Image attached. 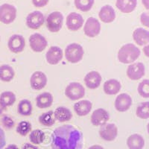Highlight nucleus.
<instances>
[{
	"label": "nucleus",
	"instance_id": "obj_43",
	"mask_svg": "<svg viewBox=\"0 0 149 149\" xmlns=\"http://www.w3.org/2000/svg\"><path fill=\"white\" fill-rule=\"evenodd\" d=\"M142 2L148 10H149V0H142Z\"/></svg>",
	"mask_w": 149,
	"mask_h": 149
},
{
	"label": "nucleus",
	"instance_id": "obj_17",
	"mask_svg": "<svg viewBox=\"0 0 149 149\" xmlns=\"http://www.w3.org/2000/svg\"><path fill=\"white\" fill-rule=\"evenodd\" d=\"M84 81L87 88L90 90H95L100 86L102 78L99 72L96 71H92L85 75Z\"/></svg>",
	"mask_w": 149,
	"mask_h": 149
},
{
	"label": "nucleus",
	"instance_id": "obj_2",
	"mask_svg": "<svg viewBox=\"0 0 149 149\" xmlns=\"http://www.w3.org/2000/svg\"><path fill=\"white\" fill-rule=\"evenodd\" d=\"M140 50L133 43H127L121 47L118 52V59L119 62L125 64L134 63L139 58Z\"/></svg>",
	"mask_w": 149,
	"mask_h": 149
},
{
	"label": "nucleus",
	"instance_id": "obj_32",
	"mask_svg": "<svg viewBox=\"0 0 149 149\" xmlns=\"http://www.w3.org/2000/svg\"><path fill=\"white\" fill-rule=\"evenodd\" d=\"M136 114L142 119H149V102H142L136 108Z\"/></svg>",
	"mask_w": 149,
	"mask_h": 149
},
{
	"label": "nucleus",
	"instance_id": "obj_28",
	"mask_svg": "<svg viewBox=\"0 0 149 149\" xmlns=\"http://www.w3.org/2000/svg\"><path fill=\"white\" fill-rule=\"evenodd\" d=\"M32 104L31 102L28 99H23V100L20 101L17 107V111L18 113L23 116H29L31 115L32 113Z\"/></svg>",
	"mask_w": 149,
	"mask_h": 149
},
{
	"label": "nucleus",
	"instance_id": "obj_21",
	"mask_svg": "<svg viewBox=\"0 0 149 149\" xmlns=\"http://www.w3.org/2000/svg\"><path fill=\"white\" fill-rule=\"evenodd\" d=\"M53 103V96L50 93H42L36 98V105L40 109L50 107Z\"/></svg>",
	"mask_w": 149,
	"mask_h": 149
},
{
	"label": "nucleus",
	"instance_id": "obj_42",
	"mask_svg": "<svg viewBox=\"0 0 149 149\" xmlns=\"http://www.w3.org/2000/svg\"><path fill=\"white\" fill-rule=\"evenodd\" d=\"M6 108H7V107H5V105L2 104V102H1V100H0V115H2V114L3 113V112L6 110Z\"/></svg>",
	"mask_w": 149,
	"mask_h": 149
},
{
	"label": "nucleus",
	"instance_id": "obj_29",
	"mask_svg": "<svg viewBox=\"0 0 149 149\" xmlns=\"http://www.w3.org/2000/svg\"><path fill=\"white\" fill-rule=\"evenodd\" d=\"M39 122L43 126L51 127L55 123V118L54 116V112L49 110L46 113H43L39 116Z\"/></svg>",
	"mask_w": 149,
	"mask_h": 149
},
{
	"label": "nucleus",
	"instance_id": "obj_23",
	"mask_svg": "<svg viewBox=\"0 0 149 149\" xmlns=\"http://www.w3.org/2000/svg\"><path fill=\"white\" fill-rule=\"evenodd\" d=\"M91 102L88 100H82L77 102L74 105V110L75 113L79 116H85L90 113L92 110Z\"/></svg>",
	"mask_w": 149,
	"mask_h": 149
},
{
	"label": "nucleus",
	"instance_id": "obj_45",
	"mask_svg": "<svg viewBox=\"0 0 149 149\" xmlns=\"http://www.w3.org/2000/svg\"><path fill=\"white\" fill-rule=\"evenodd\" d=\"M5 149H19V148L17 147V146H16V145L10 144V145H8V146L5 148Z\"/></svg>",
	"mask_w": 149,
	"mask_h": 149
},
{
	"label": "nucleus",
	"instance_id": "obj_8",
	"mask_svg": "<svg viewBox=\"0 0 149 149\" xmlns=\"http://www.w3.org/2000/svg\"><path fill=\"white\" fill-rule=\"evenodd\" d=\"M118 135V128L113 123L105 124L100 127L99 136L104 140L111 142L115 140Z\"/></svg>",
	"mask_w": 149,
	"mask_h": 149
},
{
	"label": "nucleus",
	"instance_id": "obj_3",
	"mask_svg": "<svg viewBox=\"0 0 149 149\" xmlns=\"http://www.w3.org/2000/svg\"><path fill=\"white\" fill-rule=\"evenodd\" d=\"M83 47L78 43L68 45L65 49V57L67 61L72 63H77L81 61L84 57Z\"/></svg>",
	"mask_w": 149,
	"mask_h": 149
},
{
	"label": "nucleus",
	"instance_id": "obj_16",
	"mask_svg": "<svg viewBox=\"0 0 149 149\" xmlns=\"http://www.w3.org/2000/svg\"><path fill=\"white\" fill-rule=\"evenodd\" d=\"M132 105V98L127 93H122L116 97L115 100V108L119 112H125Z\"/></svg>",
	"mask_w": 149,
	"mask_h": 149
},
{
	"label": "nucleus",
	"instance_id": "obj_46",
	"mask_svg": "<svg viewBox=\"0 0 149 149\" xmlns=\"http://www.w3.org/2000/svg\"><path fill=\"white\" fill-rule=\"evenodd\" d=\"M147 130H148V134H149V123L148 124V125H147Z\"/></svg>",
	"mask_w": 149,
	"mask_h": 149
},
{
	"label": "nucleus",
	"instance_id": "obj_12",
	"mask_svg": "<svg viewBox=\"0 0 149 149\" xmlns=\"http://www.w3.org/2000/svg\"><path fill=\"white\" fill-rule=\"evenodd\" d=\"M8 46L10 51L13 53H20L25 49L26 40L24 37L19 34H14L9 38Z\"/></svg>",
	"mask_w": 149,
	"mask_h": 149
},
{
	"label": "nucleus",
	"instance_id": "obj_31",
	"mask_svg": "<svg viewBox=\"0 0 149 149\" xmlns=\"http://www.w3.org/2000/svg\"><path fill=\"white\" fill-rule=\"evenodd\" d=\"M0 100L5 107H10L16 102V95L14 93L10 91H5L1 93Z\"/></svg>",
	"mask_w": 149,
	"mask_h": 149
},
{
	"label": "nucleus",
	"instance_id": "obj_40",
	"mask_svg": "<svg viewBox=\"0 0 149 149\" xmlns=\"http://www.w3.org/2000/svg\"><path fill=\"white\" fill-rule=\"evenodd\" d=\"M22 149H39V148L31 143H26L22 146Z\"/></svg>",
	"mask_w": 149,
	"mask_h": 149
},
{
	"label": "nucleus",
	"instance_id": "obj_20",
	"mask_svg": "<svg viewBox=\"0 0 149 149\" xmlns=\"http://www.w3.org/2000/svg\"><path fill=\"white\" fill-rule=\"evenodd\" d=\"M133 39L139 46H146L149 42V31L142 28H138L133 33Z\"/></svg>",
	"mask_w": 149,
	"mask_h": 149
},
{
	"label": "nucleus",
	"instance_id": "obj_37",
	"mask_svg": "<svg viewBox=\"0 0 149 149\" xmlns=\"http://www.w3.org/2000/svg\"><path fill=\"white\" fill-rule=\"evenodd\" d=\"M140 22L141 23L146 27L149 28V13L144 12L140 16Z\"/></svg>",
	"mask_w": 149,
	"mask_h": 149
},
{
	"label": "nucleus",
	"instance_id": "obj_44",
	"mask_svg": "<svg viewBox=\"0 0 149 149\" xmlns=\"http://www.w3.org/2000/svg\"><path fill=\"white\" fill-rule=\"evenodd\" d=\"M88 149H104L102 146H99V145H94V146H92L89 148Z\"/></svg>",
	"mask_w": 149,
	"mask_h": 149
},
{
	"label": "nucleus",
	"instance_id": "obj_18",
	"mask_svg": "<svg viewBox=\"0 0 149 149\" xmlns=\"http://www.w3.org/2000/svg\"><path fill=\"white\" fill-rule=\"evenodd\" d=\"M63 56V50L61 48L58 46H52L46 52V58L49 64L56 65L61 62Z\"/></svg>",
	"mask_w": 149,
	"mask_h": 149
},
{
	"label": "nucleus",
	"instance_id": "obj_4",
	"mask_svg": "<svg viewBox=\"0 0 149 149\" xmlns=\"http://www.w3.org/2000/svg\"><path fill=\"white\" fill-rule=\"evenodd\" d=\"M63 16L59 11L52 12L46 18V27L52 33L58 32L63 26Z\"/></svg>",
	"mask_w": 149,
	"mask_h": 149
},
{
	"label": "nucleus",
	"instance_id": "obj_27",
	"mask_svg": "<svg viewBox=\"0 0 149 149\" xmlns=\"http://www.w3.org/2000/svg\"><path fill=\"white\" fill-rule=\"evenodd\" d=\"M15 75L14 69L8 64L0 66V80L4 82H10Z\"/></svg>",
	"mask_w": 149,
	"mask_h": 149
},
{
	"label": "nucleus",
	"instance_id": "obj_5",
	"mask_svg": "<svg viewBox=\"0 0 149 149\" xmlns=\"http://www.w3.org/2000/svg\"><path fill=\"white\" fill-rule=\"evenodd\" d=\"M65 95L72 101H76L83 98L85 95V89L78 82H72L66 86Z\"/></svg>",
	"mask_w": 149,
	"mask_h": 149
},
{
	"label": "nucleus",
	"instance_id": "obj_33",
	"mask_svg": "<svg viewBox=\"0 0 149 149\" xmlns=\"http://www.w3.org/2000/svg\"><path fill=\"white\" fill-rule=\"evenodd\" d=\"M95 0H74V5L79 10L83 12L91 10Z\"/></svg>",
	"mask_w": 149,
	"mask_h": 149
},
{
	"label": "nucleus",
	"instance_id": "obj_6",
	"mask_svg": "<svg viewBox=\"0 0 149 149\" xmlns=\"http://www.w3.org/2000/svg\"><path fill=\"white\" fill-rule=\"evenodd\" d=\"M17 17V9L14 5L3 4L0 6V22L4 24H10Z\"/></svg>",
	"mask_w": 149,
	"mask_h": 149
},
{
	"label": "nucleus",
	"instance_id": "obj_26",
	"mask_svg": "<svg viewBox=\"0 0 149 149\" xmlns=\"http://www.w3.org/2000/svg\"><path fill=\"white\" fill-rule=\"evenodd\" d=\"M54 116L56 120L59 122H65L71 120L72 113L71 110L66 107H59L54 112Z\"/></svg>",
	"mask_w": 149,
	"mask_h": 149
},
{
	"label": "nucleus",
	"instance_id": "obj_13",
	"mask_svg": "<svg viewBox=\"0 0 149 149\" xmlns=\"http://www.w3.org/2000/svg\"><path fill=\"white\" fill-rule=\"evenodd\" d=\"M84 22V18L81 14L72 12L66 17V27L72 31H76L83 26Z\"/></svg>",
	"mask_w": 149,
	"mask_h": 149
},
{
	"label": "nucleus",
	"instance_id": "obj_22",
	"mask_svg": "<svg viewBox=\"0 0 149 149\" xmlns=\"http://www.w3.org/2000/svg\"><path fill=\"white\" fill-rule=\"evenodd\" d=\"M137 5V0H116V6L121 12L128 14L134 11Z\"/></svg>",
	"mask_w": 149,
	"mask_h": 149
},
{
	"label": "nucleus",
	"instance_id": "obj_30",
	"mask_svg": "<svg viewBox=\"0 0 149 149\" xmlns=\"http://www.w3.org/2000/svg\"><path fill=\"white\" fill-rule=\"evenodd\" d=\"M46 135L42 130L40 129H36L32 130L29 135V139L31 142L34 145H40L44 142Z\"/></svg>",
	"mask_w": 149,
	"mask_h": 149
},
{
	"label": "nucleus",
	"instance_id": "obj_11",
	"mask_svg": "<svg viewBox=\"0 0 149 149\" xmlns=\"http://www.w3.org/2000/svg\"><path fill=\"white\" fill-rule=\"evenodd\" d=\"M126 73L129 79L132 81H136L144 76L146 73V67H145V65L141 62L132 63L129 65Z\"/></svg>",
	"mask_w": 149,
	"mask_h": 149
},
{
	"label": "nucleus",
	"instance_id": "obj_1",
	"mask_svg": "<svg viewBox=\"0 0 149 149\" xmlns=\"http://www.w3.org/2000/svg\"><path fill=\"white\" fill-rule=\"evenodd\" d=\"M83 146V134L70 125L57 127L51 135L52 149H82Z\"/></svg>",
	"mask_w": 149,
	"mask_h": 149
},
{
	"label": "nucleus",
	"instance_id": "obj_36",
	"mask_svg": "<svg viewBox=\"0 0 149 149\" xmlns=\"http://www.w3.org/2000/svg\"><path fill=\"white\" fill-rule=\"evenodd\" d=\"M1 123L2 126L7 130H10L15 126V122L11 117L8 115H4L1 119Z\"/></svg>",
	"mask_w": 149,
	"mask_h": 149
},
{
	"label": "nucleus",
	"instance_id": "obj_9",
	"mask_svg": "<svg viewBox=\"0 0 149 149\" xmlns=\"http://www.w3.org/2000/svg\"><path fill=\"white\" fill-rule=\"evenodd\" d=\"M45 22V17L40 11L31 12L26 17V26L31 29H40Z\"/></svg>",
	"mask_w": 149,
	"mask_h": 149
},
{
	"label": "nucleus",
	"instance_id": "obj_41",
	"mask_svg": "<svg viewBox=\"0 0 149 149\" xmlns=\"http://www.w3.org/2000/svg\"><path fill=\"white\" fill-rule=\"evenodd\" d=\"M143 52H144L145 55L148 58H149V42L147 45L145 46V47L143 48Z\"/></svg>",
	"mask_w": 149,
	"mask_h": 149
},
{
	"label": "nucleus",
	"instance_id": "obj_10",
	"mask_svg": "<svg viewBox=\"0 0 149 149\" xmlns=\"http://www.w3.org/2000/svg\"><path fill=\"white\" fill-rule=\"evenodd\" d=\"M84 31L85 35L91 38L98 36L101 31V24L99 21L94 17L88 18L84 26Z\"/></svg>",
	"mask_w": 149,
	"mask_h": 149
},
{
	"label": "nucleus",
	"instance_id": "obj_7",
	"mask_svg": "<svg viewBox=\"0 0 149 149\" xmlns=\"http://www.w3.org/2000/svg\"><path fill=\"white\" fill-rule=\"evenodd\" d=\"M29 44L33 51L35 52H41L47 47L48 42L44 36L39 33H35L29 37Z\"/></svg>",
	"mask_w": 149,
	"mask_h": 149
},
{
	"label": "nucleus",
	"instance_id": "obj_25",
	"mask_svg": "<svg viewBox=\"0 0 149 149\" xmlns=\"http://www.w3.org/2000/svg\"><path fill=\"white\" fill-rule=\"evenodd\" d=\"M127 146L129 149H142L145 146V139L140 134H132L127 138Z\"/></svg>",
	"mask_w": 149,
	"mask_h": 149
},
{
	"label": "nucleus",
	"instance_id": "obj_14",
	"mask_svg": "<svg viewBox=\"0 0 149 149\" xmlns=\"http://www.w3.org/2000/svg\"><path fill=\"white\" fill-rule=\"evenodd\" d=\"M30 84L33 90H40L47 84V77L42 72L37 71L31 76Z\"/></svg>",
	"mask_w": 149,
	"mask_h": 149
},
{
	"label": "nucleus",
	"instance_id": "obj_35",
	"mask_svg": "<svg viewBox=\"0 0 149 149\" xmlns=\"http://www.w3.org/2000/svg\"><path fill=\"white\" fill-rule=\"evenodd\" d=\"M138 93L143 98H149V80L145 79L138 86Z\"/></svg>",
	"mask_w": 149,
	"mask_h": 149
},
{
	"label": "nucleus",
	"instance_id": "obj_24",
	"mask_svg": "<svg viewBox=\"0 0 149 149\" xmlns=\"http://www.w3.org/2000/svg\"><path fill=\"white\" fill-rule=\"evenodd\" d=\"M122 85L120 82L116 79H110L104 84V91L105 94L109 95H116L121 90Z\"/></svg>",
	"mask_w": 149,
	"mask_h": 149
},
{
	"label": "nucleus",
	"instance_id": "obj_39",
	"mask_svg": "<svg viewBox=\"0 0 149 149\" xmlns=\"http://www.w3.org/2000/svg\"><path fill=\"white\" fill-rule=\"evenodd\" d=\"M6 145V139L4 130L0 127V149H2Z\"/></svg>",
	"mask_w": 149,
	"mask_h": 149
},
{
	"label": "nucleus",
	"instance_id": "obj_15",
	"mask_svg": "<svg viewBox=\"0 0 149 149\" xmlns=\"http://www.w3.org/2000/svg\"><path fill=\"white\" fill-rule=\"evenodd\" d=\"M110 119V114L103 108L96 109L91 116V123L94 126H102Z\"/></svg>",
	"mask_w": 149,
	"mask_h": 149
},
{
	"label": "nucleus",
	"instance_id": "obj_34",
	"mask_svg": "<svg viewBox=\"0 0 149 149\" xmlns=\"http://www.w3.org/2000/svg\"><path fill=\"white\" fill-rule=\"evenodd\" d=\"M17 133L22 136H26L31 130V124L27 121L19 122L17 126Z\"/></svg>",
	"mask_w": 149,
	"mask_h": 149
},
{
	"label": "nucleus",
	"instance_id": "obj_19",
	"mask_svg": "<svg viewBox=\"0 0 149 149\" xmlns=\"http://www.w3.org/2000/svg\"><path fill=\"white\" fill-rule=\"evenodd\" d=\"M98 17L104 23H110L116 19V12L112 6L109 5H104L101 8Z\"/></svg>",
	"mask_w": 149,
	"mask_h": 149
},
{
	"label": "nucleus",
	"instance_id": "obj_38",
	"mask_svg": "<svg viewBox=\"0 0 149 149\" xmlns=\"http://www.w3.org/2000/svg\"><path fill=\"white\" fill-rule=\"evenodd\" d=\"M33 5L37 8H42L49 3V0H32Z\"/></svg>",
	"mask_w": 149,
	"mask_h": 149
}]
</instances>
